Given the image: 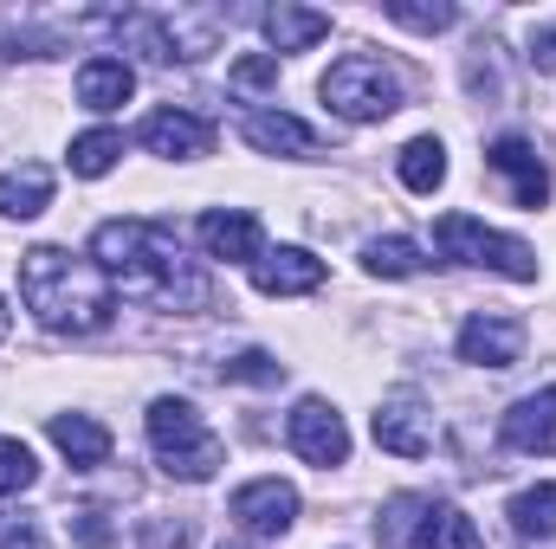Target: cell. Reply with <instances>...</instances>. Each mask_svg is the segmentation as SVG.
<instances>
[{"instance_id": "14", "label": "cell", "mask_w": 556, "mask_h": 549, "mask_svg": "<svg viewBox=\"0 0 556 549\" xmlns=\"http://www.w3.org/2000/svg\"><path fill=\"white\" fill-rule=\"evenodd\" d=\"M137 137H142L149 155L194 162V155H207V149H214V124H207V117H188V111H155V117H142Z\"/></svg>"}, {"instance_id": "8", "label": "cell", "mask_w": 556, "mask_h": 549, "mask_svg": "<svg viewBox=\"0 0 556 549\" xmlns=\"http://www.w3.org/2000/svg\"><path fill=\"white\" fill-rule=\"evenodd\" d=\"M227 33V13L220 7H175V13H155V39H162V65H194L220 46Z\"/></svg>"}, {"instance_id": "23", "label": "cell", "mask_w": 556, "mask_h": 549, "mask_svg": "<svg viewBox=\"0 0 556 549\" xmlns=\"http://www.w3.org/2000/svg\"><path fill=\"white\" fill-rule=\"evenodd\" d=\"M402 181L415 188V194H433L440 181H446V149H440V137H415L408 149H402Z\"/></svg>"}, {"instance_id": "22", "label": "cell", "mask_w": 556, "mask_h": 549, "mask_svg": "<svg viewBox=\"0 0 556 549\" xmlns=\"http://www.w3.org/2000/svg\"><path fill=\"white\" fill-rule=\"evenodd\" d=\"M505 518H511V531H518L525 544H551L556 537V485H531V491H518Z\"/></svg>"}, {"instance_id": "33", "label": "cell", "mask_w": 556, "mask_h": 549, "mask_svg": "<svg viewBox=\"0 0 556 549\" xmlns=\"http://www.w3.org/2000/svg\"><path fill=\"white\" fill-rule=\"evenodd\" d=\"M538 72H556V20H544V26H531V52H525Z\"/></svg>"}, {"instance_id": "5", "label": "cell", "mask_w": 556, "mask_h": 549, "mask_svg": "<svg viewBox=\"0 0 556 549\" xmlns=\"http://www.w3.org/2000/svg\"><path fill=\"white\" fill-rule=\"evenodd\" d=\"M433 246H440L446 259H459V266H485V272L518 278V284L538 278V253H531L525 240L492 233V227L472 220V214H440V220H433Z\"/></svg>"}, {"instance_id": "35", "label": "cell", "mask_w": 556, "mask_h": 549, "mask_svg": "<svg viewBox=\"0 0 556 549\" xmlns=\"http://www.w3.org/2000/svg\"><path fill=\"white\" fill-rule=\"evenodd\" d=\"M220 549H260V544H220Z\"/></svg>"}, {"instance_id": "18", "label": "cell", "mask_w": 556, "mask_h": 549, "mask_svg": "<svg viewBox=\"0 0 556 549\" xmlns=\"http://www.w3.org/2000/svg\"><path fill=\"white\" fill-rule=\"evenodd\" d=\"M240 137L253 142L260 155H311L317 149V130L298 124V117H285V111H247L240 117Z\"/></svg>"}, {"instance_id": "3", "label": "cell", "mask_w": 556, "mask_h": 549, "mask_svg": "<svg viewBox=\"0 0 556 549\" xmlns=\"http://www.w3.org/2000/svg\"><path fill=\"white\" fill-rule=\"evenodd\" d=\"M149 446H155L162 472H168V478H181V485H207V478L227 465L220 433L194 413V401H175V395L149 401Z\"/></svg>"}, {"instance_id": "4", "label": "cell", "mask_w": 556, "mask_h": 549, "mask_svg": "<svg viewBox=\"0 0 556 549\" xmlns=\"http://www.w3.org/2000/svg\"><path fill=\"white\" fill-rule=\"evenodd\" d=\"M317 91H324V104H330L343 124H382V117L402 111V78H395V65L376 59V52H350V59H337V65L324 72Z\"/></svg>"}, {"instance_id": "28", "label": "cell", "mask_w": 556, "mask_h": 549, "mask_svg": "<svg viewBox=\"0 0 556 549\" xmlns=\"http://www.w3.org/2000/svg\"><path fill=\"white\" fill-rule=\"evenodd\" d=\"M33 478H39V465H33V446H26V439H7V433H0V498L26 491Z\"/></svg>"}, {"instance_id": "30", "label": "cell", "mask_w": 556, "mask_h": 549, "mask_svg": "<svg viewBox=\"0 0 556 549\" xmlns=\"http://www.w3.org/2000/svg\"><path fill=\"white\" fill-rule=\"evenodd\" d=\"M194 544V524L188 518H155L142 524V549H188Z\"/></svg>"}, {"instance_id": "12", "label": "cell", "mask_w": 556, "mask_h": 549, "mask_svg": "<svg viewBox=\"0 0 556 549\" xmlns=\"http://www.w3.org/2000/svg\"><path fill=\"white\" fill-rule=\"evenodd\" d=\"M201 246H207V259H227V266H253L260 253H266V233H260V220L253 214H240V207H214V214H201Z\"/></svg>"}, {"instance_id": "15", "label": "cell", "mask_w": 556, "mask_h": 549, "mask_svg": "<svg viewBox=\"0 0 556 549\" xmlns=\"http://www.w3.org/2000/svg\"><path fill=\"white\" fill-rule=\"evenodd\" d=\"M324 278H330L324 259L304 253V246H278V253H260V259H253V284H260L266 297H311Z\"/></svg>"}, {"instance_id": "20", "label": "cell", "mask_w": 556, "mask_h": 549, "mask_svg": "<svg viewBox=\"0 0 556 549\" xmlns=\"http://www.w3.org/2000/svg\"><path fill=\"white\" fill-rule=\"evenodd\" d=\"M52 207V168L46 162H20L0 175V220H33Z\"/></svg>"}, {"instance_id": "34", "label": "cell", "mask_w": 556, "mask_h": 549, "mask_svg": "<svg viewBox=\"0 0 556 549\" xmlns=\"http://www.w3.org/2000/svg\"><path fill=\"white\" fill-rule=\"evenodd\" d=\"M7 330H13V310H7V297H0V343H7Z\"/></svg>"}, {"instance_id": "7", "label": "cell", "mask_w": 556, "mask_h": 549, "mask_svg": "<svg viewBox=\"0 0 556 549\" xmlns=\"http://www.w3.org/2000/svg\"><path fill=\"white\" fill-rule=\"evenodd\" d=\"M433 439H440V420H433V408L420 401L415 388H402V395H389V401L376 408V446H382V452L420 459V452H433Z\"/></svg>"}, {"instance_id": "10", "label": "cell", "mask_w": 556, "mask_h": 549, "mask_svg": "<svg viewBox=\"0 0 556 549\" xmlns=\"http://www.w3.org/2000/svg\"><path fill=\"white\" fill-rule=\"evenodd\" d=\"M227 511H233V524L253 531V537H285V531L298 524V491H291L285 478H253V485H240V491L227 498Z\"/></svg>"}, {"instance_id": "29", "label": "cell", "mask_w": 556, "mask_h": 549, "mask_svg": "<svg viewBox=\"0 0 556 549\" xmlns=\"http://www.w3.org/2000/svg\"><path fill=\"white\" fill-rule=\"evenodd\" d=\"M227 78H233V91H273V85H278V59H273V52H247Z\"/></svg>"}, {"instance_id": "6", "label": "cell", "mask_w": 556, "mask_h": 549, "mask_svg": "<svg viewBox=\"0 0 556 549\" xmlns=\"http://www.w3.org/2000/svg\"><path fill=\"white\" fill-rule=\"evenodd\" d=\"M285 439H291V452L298 459H311V465H343L350 459V426H343V413L330 408L324 395H304L291 420H285Z\"/></svg>"}, {"instance_id": "27", "label": "cell", "mask_w": 556, "mask_h": 549, "mask_svg": "<svg viewBox=\"0 0 556 549\" xmlns=\"http://www.w3.org/2000/svg\"><path fill=\"white\" fill-rule=\"evenodd\" d=\"M395 26H408V33H446L453 20H459V7H446V0H433V7H415V0H389L382 7Z\"/></svg>"}, {"instance_id": "32", "label": "cell", "mask_w": 556, "mask_h": 549, "mask_svg": "<svg viewBox=\"0 0 556 549\" xmlns=\"http://www.w3.org/2000/svg\"><path fill=\"white\" fill-rule=\"evenodd\" d=\"M72 537H78V549H111V524H104V511H72Z\"/></svg>"}, {"instance_id": "9", "label": "cell", "mask_w": 556, "mask_h": 549, "mask_svg": "<svg viewBox=\"0 0 556 549\" xmlns=\"http://www.w3.org/2000/svg\"><path fill=\"white\" fill-rule=\"evenodd\" d=\"M525 356V323L505 317V310H472L459 323V362L472 369H511Z\"/></svg>"}, {"instance_id": "1", "label": "cell", "mask_w": 556, "mask_h": 549, "mask_svg": "<svg viewBox=\"0 0 556 549\" xmlns=\"http://www.w3.org/2000/svg\"><path fill=\"white\" fill-rule=\"evenodd\" d=\"M91 259L104 266L111 291H124L130 304H155V310H201L214 297L207 272L194 259H181L175 227L162 220H104L91 233Z\"/></svg>"}, {"instance_id": "11", "label": "cell", "mask_w": 556, "mask_h": 549, "mask_svg": "<svg viewBox=\"0 0 556 549\" xmlns=\"http://www.w3.org/2000/svg\"><path fill=\"white\" fill-rule=\"evenodd\" d=\"M485 168L511 181V201H518V207L538 214V207L551 201V168H544V155H538L525 137H498L492 149H485Z\"/></svg>"}, {"instance_id": "26", "label": "cell", "mask_w": 556, "mask_h": 549, "mask_svg": "<svg viewBox=\"0 0 556 549\" xmlns=\"http://www.w3.org/2000/svg\"><path fill=\"white\" fill-rule=\"evenodd\" d=\"M220 382H247V388H278L285 382V362L266 356V349H240L220 362Z\"/></svg>"}, {"instance_id": "16", "label": "cell", "mask_w": 556, "mask_h": 549, "mask_svg": "<svg viewBox=\"0 0 556 549\" xmlns=\"http://www.w3.org/2000/svg\"><path fill=\"white\" fill-rule=\"evenodd\" d=\"M408 549H485V537H479V524H472L459 505L420 498L415 531H408Z\"/></svg>"}, {"instance_id": "13", "label": "cell", "mask_w": 556, "mask_h": 549, "mask_svg": "<svg viewBox=\"0 0 556 549\" xmlns=\"http://www.w3.org/2000/svg\"><path fill=\"white\" fill-rule=\"evenodd\" d=\"M505 446L511 452H531V459H551L556 452V388H538L525 401H511V413L498 420Z\"/></svg>"}, {"instance_id": "19", "label": "cell", "mask_w": 556, "mask_h": 549, "mask_svg": "<svg viewBox=\"0 0 556 549\" xmlns=\"http://www.w3.org/2000/svg\"><path fill=\"white\" fill-rule=\"evenodd\" d=\"M130 91H137V72L124 65V59H85L78 65V104L85 111H124L130 104Z\"/></svg>"}, {"instance_id": "2", "label": "cell", "mask_w": 556, "mask_h": 549, "mask_svg": "<svg viewBox=\"0 0 556 549\" xmlns=\"http://www.w3.org/2000/svg\"><path fill=\"white\" fill-rule=\"evenodd\" d=\"M20 304L52 336H98L117 310V291L98 259H78L65 246H33L20 253Z\"/></svg>"}, {"instance_id": "21", "label": "cell", "mask_w": 556, "mask_h": 549, "mask_svg": "<svg viewBox=\"0 0 556 549\" xmlns=\"http://www.w3.org/2000/svg\"><path fill=\"white\" fill-rule=\"evenodd\" d=\"M260 26H266V39H273V59L278 52H304V46L330 39V13H317V7H285V0L260 13Z\"/></svg>"}, {"instance_id": "31", "label": "cell", "mask_w": 556, "mask_h": 549, "mask_svg": "<svg viewBox=\"0 0 556 549\" xmlns=\"http://www.w3.org/2000/svg\"><path fill=\"white\" fill-rule=\"evenodd\" d=\"M0 549H46V537H39V524H33V518L0 511Z\"/></svg>"}, {"instance_id": "24", "label": "cell", "mask_w": 556, "mask_h": 549, "mask_svg": "<svg viewBox=\"0 0 556 549\" xmlns=\"http://www.w3.org/2000/svg\"><path fill=\"white\" fill-rule=\"evenodd\" d=\"M117 155H124V137L117 130H85V137L72 142V175H85V181H98V175H111L117 168Z\"/></svg>"}, {"instance_id": "17", "label": "cell", "mask_w": 556, "mask_h": 549, "mask_svg": "<svg viewBox=\"0 0 556 549\" xmlns=\"http://www.w3.org/2000/svg\"><path fill=\"white\" fill-rule=\"evenodd\" d=\"M46 433H52V446H59L78 472H91V465H104V459H111V426H104V420H91V413H52V420H46Z\"/></svg>"}, {"instance_id": "25", "label": "cell", "mask_w": 556, "mask_h": 549, "mask_svg": "<svg viewBox=\"0 0 556 549\" xmlns=\"http://www.w3.org/2000/svg\"><path fill=\"white\" fill-rule=\"evenodd\" d=\"M363 266L376 278H415V272H427V259H420V246L415 240H369V253H363Z\"/></svg>"}]
</instances>
